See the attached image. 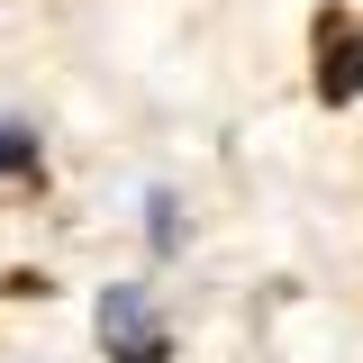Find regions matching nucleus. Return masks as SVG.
Instances as JSON below:
<instances>
[{
  "mask_svg": "<svg viewBox=\"0 0 363 363\" xmlns=\"http://www.w3.org/2000/svg\"><path fill=\"white\" fill-rule=\"evenodd\" d=\"M100 336L118 345V363H164V336H155L145 291H100Z\"/></svg>",
  "mask_w": 363,
  "mask_h": 363,
  "instance_id": "1",
  "label": "nucleus"
},
{
  "mask_svg": "<svg viewBox=\"0 0 363 363\" xmlns=\"http://www.w3.org/2000/svg\"><path fill=\"white\" fill-rule=\"evenodd\" d=\"M318 91H327V100H363V28H327Z\"/></svg>",
  "mask_w": 363,
  "mask_h": 363,
  "instance_id": "2",
  "label": "nucleus"
},
{
  "mask_svg": "<svg viewBox=\"0 0 363 363\" xmlns=\"http://www.w3.org/2000/svg\"><path fill=\"white\" fill-rule=\"evenodd\" d=\"M28 155H37V136H28V128H0V173H28Z\"/></svg>",
  "mask_w": 363,
  "mask_h": 363,
  "instance_id": "3",
  "label": "nucleus"
}]
</instances>
